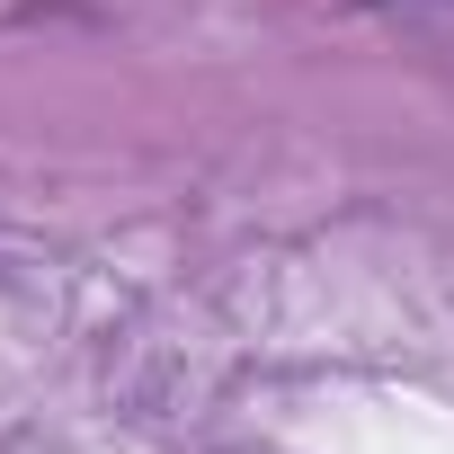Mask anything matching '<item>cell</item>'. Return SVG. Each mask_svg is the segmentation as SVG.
Returning <instances> with one entry per match:
<instances>
[]
</instances>
